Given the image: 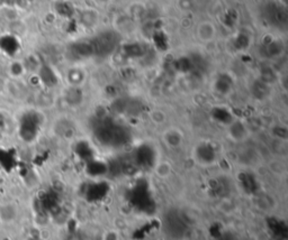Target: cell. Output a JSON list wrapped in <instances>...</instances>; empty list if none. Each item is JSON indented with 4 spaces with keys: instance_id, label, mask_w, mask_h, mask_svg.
I'll return each mask as SVG.
<instances>
[{
    "instance_id": "6da1fadb",
    "label": "cell",
    "mask_w": 288,
    "mask_h": 240,
    "mask_svg": "<svg viewBox=\"0 0 288 240\" xmlns=\"http://www.w3.org/2000/svg\"><path fill=\"white\" fill-rule=\"evenodd\" d=\"M126 199L128 204L139 212L150 214L154 211L153 192L145 179H139L127 190Z\"/></svg>"
},
{
    "instance_id": "4fadbf2b",
    "label": "cell",
    "mask_w": 288,
    "mask_h": 240,
    "mask_svg": "<svg viewBox=\"0 0 288 240\" xmlns=\"http://www.w3.org/2000/svg\"><path fill=\"white\" fill-rule=\"evenodd\" d=\"M17 217V210L15 204H4L0 206V222L9 223L16 219Z\"/></svg>"
},
{
    "instance_id": "277c9868",
    "label": "cell",
    "mask_w": 288,
    "mask_h": 240,
    "mask_svg": "<svg viewBox=\"0 0 288 240\" xmlns=\"http://www.w3.org/2000/svg\"><path fill=\"white\" fill-rule=\"evenodd\" d=\"M134 164L143 170H150L154 166L156 161L155 151L148 144H142L137 147L133 153Z\"/></svg>"
},
{
    "instance_id": "8992f818",
    "label": "cell",
    "mask_w": 288,
    "mask_h": 240,
    "mask_svg": "<svg viewBox=\"0 0 288 240\" xmlns=\"http://www.w3.org/2000/svg\"><path fill=\"white\" fill-rule=\"evenodd\" d=\"M166 232L173 238H180L186 230V223L179 212L170 211L165 218Z\"/></svg>"
},
{
    "instance_id": "2e32d148",
    "label": "cell",
    "mask_w": 288,
    "mask_h": 240,
    "mask_svg": "<svg viewBox=\"0 0 288 240\" xmlns=\"http://www.w3.org/2000/svg\"><path fill=\"white\" fill-rule=\"evenodd\" d=\"M213 117L216 122L222 123V124H227L231 122V114L230 112L224 108H216L213 111Z\"/></svg>"
},
{
    "instance_id": "7a4b0ae2",
    "label": "cell",
    "mask_w": 288,
    "mask_h": 240,
    "mask_svg": "<svg viewBox=\"0 0 288 240\" xmlns=\"http://www.w3.org/2000/svg\"><path fill=\"white\" fill-rule=\"evenodd\" d=\"M95 136L101 145L119 147L127 143L129 134L127 129L112 120L101 122L95 129Z\"/></svg>"
},
{
    "instance_id": "30bf717a",
    "label": "cell",
    "mask_w": 288,
    "mask_h": 240,
    "mask_svg": "<svg viewBox=\"0 0 288 240\" xmlns=\"http://www.w3.org/2000/svg\"><path fill=\"white\" fill-rule=\"evenodd\" d=\"M86 172L89 176L94 177V178H98L100 176H104L105 174L110 172V165L106 164L105 162H101V161L92 158L91 161L87 162Z\"/></svg>"
},
{
    "instance_id": "52a82bcc",
    "label": "cell",
    "mask_w": 288,
    "mask_h": 240,
    "mask_svg": "<svg viewBox=\"0 0 288 240\" xmlns=\"http://www.w3.org/2000/svg\"><path fill=\"white\" fill-rule=\"evenodd\" d=\"M267 228L270 236L275 240H287L288 227L284 220L274 217L268 218Z\"/></svg>"
},
{
    "instance_id": "9a60e30c",
    "label": "cell",
    "mask_w": 288,
    "mask_h": 240,
    "mask_svg": "<svg viewBox=\"0 0 288 240\" xmlns=\"http://www.w3.org/2000/svg\"><path fill=\"white\" fill-rule=\"evenodd\" d=\"M215 86L217 91L221 92V94H226L232 88V80L227 74H223L217 79Z\"/></svg>"
},
{
    "instance_id": "8fae6325",
    "label": "cell",
    "mask_w": 288,
    "mask_h": 240,
    "mask_svg": "<svg viewBox=\"0 0 288 240\" xmlns=\"http://www.w3.org/2000/svg\"><path fill=\"white\" fill-rule=\"evenodd\" d=\"M239 182L244 192L248 194H254L259 190V182L251 173H241L239 176Z\"/></svg>"
},
{
    "instance_id": "5b68a950",
    "label": "cell",
    "mask_w": 288,
    "mask_h": 240,
    "mask_svg": "<svg viewBox=\"0 0 288 240\" xmlns=\"http://www.w3.org/2000/svg\"><path fill=\"white\" fill-rule=\"evenodd\" d=\"M111 187L105 181H96L87 185L85 191V199L89 203H100L110 195Z\"/></svg>"
},
{
    "instance_id": "e0dca14e",
    "label": "cell",
    "mask_w": 288,
    "mask_h": 240,
    "mask_svg": "<svg viewBox=\"0 0 288 240\" xmlns=\"http://www.w3.org/2000/svg\"><path fill=\"white\" fill-rule=\"evenodd\" d=\"M266 52H267L268 56H275L277 54H279V51L281 50V46L279 45L278 42H271L269 44L266 45Z\"/></svg>"
},
{
    "instance_id": "7c38bea8",
    "label": "cell",
    "mask_w": 288,
    "mask_h": 240,
    "mask_svg": "<svg viewBox=\"0 0 288 240\" xmlns=\"http://www.w3.org/2000/svg\"><path fill=\"white\" fill-rule=\"evenodd\" d=\"M75 154L85 162H89L94 158V151H92L91 146L89 145L88 141H79L75 146Z\"/></svg>"
},
{
    "instance_id": "5bb4252c",
    "label": "cell",
    "mask_w": 288,
    "mask_h": 240,
    "mask_svg": "<svg viewBox=\"0 0 288 240\" xmlns=\"http://www.w3.org/2000/svg\"><path fill=\"white\" fill-rule=\"evenodd\" d=\"M267 15H268L269 20L274 24L285 23V20H286V14L284 10L278 6H275V5H271V6L269 7Z\"/></svg>"
},
{
    "instance_id": "9c48e42d",
    "label": "cell",
    "mask_w": 288,
    "mask_h": 240,
    "mask_svg": "<svg viewBox=\"0 0 288 240\" xmlns=\"http://www.w3.org/2000/svg\"><path fill=\"white\" fill-rule=\"evenodd\" d=\"M195 155H196L198 162L202 163V164H212V163H214L216 160L217 153L211 144L203 143L196 147Z\"/></svg>"
},
{
    "instance_id": "ba28073f",
    "label": "cell",
    "mask_w": 288,
    "mask_h": 240,
    "mask_svg": "<svg viewBox=\"0 0 288 240\" xmlns=\"http://www.w3.org/2000/svg\"><path fill=\"white\" fill-rule=\"evenodd\" d=\"M41 126L40 118L36 114H32L21 125V137L26 141H32L36 138Z\"/></svg>"
},
{
    "instance_id": "3957f363",
    "label": "cell",
    "mask_w": 288,
    "mask_h": 240,
    "mask_svg": "<svg viewBox=\"0 0 288 240\" xmlns=\"http://www.w3.org/2000/svg\"><path fill=\"white\" fill-rule=\"evenodd\" d=\"M90 47L91 55H100L105 56L111 54L115 50L116 45L118 44L117 35L112 32L101 33L100 35H97L88 43Z\"/></svg>"
}]
</instances>
